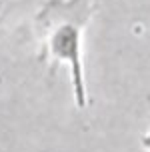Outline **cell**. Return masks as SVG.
I'll return each instance as SVG.
<instances>
[{"label":"cell","mask_w":150,"mask_h":152,"mask_svg":"<svg viewBox=\"0 0 150 152\" xmlns=\"http://www.w3.org/2000/svg\"><path fill=\"white\" fill-rule=\"evenodd\" d=\"M94 14V0H46L34 16V28L42 38V58L70 68L76 106H86V84L82 68V32Z\"/></svg>","instance_id":"1"},{"label":"cell","mask_w":150,"mask_h":152,"mask_svg":"<svg viewBox=\"0 0 150 152\" xmlns=\"http://www.w3.org/2000/svg\"><path fill=\"white\" fill-rule=\"evenodd\" d=\"M142 146L146 148V150H150V132H148V134H144V138H142Z\"/></svg>","instance_id":"2"}]
</instances>
